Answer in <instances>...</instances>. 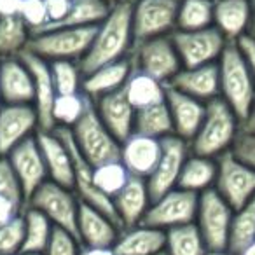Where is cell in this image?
Here are the masks:
<instances>
[{
    "label": "cell",
    "instance_id": "8d00e7d4",
    "mask_svg": "<svg viewBox=\"0 0 255 255\" xmlns=\"http://www.w3.org/2000/svg\"><path fill=\"white\" fill-rule=\"evenodd\" d=\"M205 241L194 222L166 231V255H206Z\"/></svg>",
    "mask_w": 255,
    "mask_h": 255
},
{
    "label": "cell",
    "instance_id": "60d3db41",
    "mask_svg": "<svg viewBox=\"0 0 255 255\" xmlns=\"http://www.w3.org/2000/svg\"><path fill=\"white\" fill-rule=\"evenodd\" d=\"M0 196L11 199L12 203L25 210L26 201L25 194H23V187L18 180V175L14 173L11 161L7 156H0Z\"/></svg>",
    "mask_w": 255,
    "mask_h": 255
},
{
    "label": "cell",
    "instance_id": "4fadbf2b",
    "mask_svg": "<svg viewBox=\"0 0 255 255\" xmlns=\"http://www.w3.org/2000/svg\"><path fill=\"white\" fill-rule=\"evenodd\" d=\"M198 201L199 194L177 187L150 203L140 224L161 231L192 224L198 213Z\"/></svg>",
    "mask_w": 255,
    "mask_h": 255
},
{
    "label": "cell",
    "instance_id": "836d02e7",
    "mask_svg": "<svg viewBox=\"0 0 255 255\" xmlns=\"http://www.w3.org/2000/svg\"><path fill=\"white\" fill-rule=\"evenodd\" d=\"M32 32L19 16L0 18V60L19 56L26 49Z\"/></svg>",
    "mask_w": 255,
    "mask_h": 255
},
{
    "label": "cell",
    "instance_id": "44dd1931",
    "mask_svg": "<svg viewBox=\"0 0 255 255\" xmlns=\"http://www.w3.org/2000/svg\"><path fill=\"white\" fill-rule=\"evenodd\" d=\"M163 154V143L159 138H150L133 133L126 142L121 143V161L129 175L149 178L154 173Z\"/></svg>",
    "mask_w": 255,
    "mask_h": 255
},
{
    "label": "cell",
    "instance_id": "277c9868",
    "mask_svg": "<svg viewBox=\"0 0 255 255\" xmlns=\"http://www.w3.org/2000/svg\"><path fill=\"white\" fill-rule=\"evenodd\" d=\"M70 131L77 149L93 168L110 161H121V143L102 123L93 100H89L84 116Z\"/></svg>",
    "mask_w": 255,
    "mask_h": 255
},
{
    "label": "cell",
    "instance_id": "bcb514c9",
    "mask_svg": "<svg viewBox=\"0 0 255 255\" xmlns=\"http://www.w3.org/2000/svg\"><path fill=\"white\" fill-rule=\"evenodd\" d=\"M44 2H46L47 18H49L47 25H56L61 19L67 18L68 11H70V5H72V0H44ZM46 26H44V28H46Z\"/></svg>",
    "mask_w": 255,
    "mask_h": 255
},
{
    "label": "cell",
    "instance_id": "b9f144b4",
    "mask_svg": "<svg viewBox=\"0 0 255 255\" xmlns=\"http://www.w3.org/2000/svg\"><path fill=\"white\" fill-rule=\"evenodd\" d=\"M25 240V219L23 213L12 222L0 226V255H19Z\"/></svg>",
    "mask_w": 255,
    "mask_h": 255
},
{
    "label": "cell",
    "instance_id": "6f0895ef",
    "mask_svg": "<svg viewBox=\"0 0 255 255\" xmlns=\"http://www.w3.org/2000/svg\"><path fill=\"white\" fill-rule=\"evenodd\" d=\"M19 255H33V254H19Z\"/></svg>",
    "mask_w": 255,
    "mask_h": 255
},
{
    "label": "cell",
    "instance_id": "2e32d148",
    "mask_svg": "<svg viewBox=\"0 0 255 255\" xmlns=\"http://www.w3.org/2000/svg\"><path fill=\"white\" fill-rule=\"evenodd\" d=\"M19 58L28 67L33 79V88H35V102H33V107H35L37 116H39V129L53 131L54 129L53 105L58 95H56V88H54L49 61H46L44 58L37 56V54L30 53L26 49L19 54Z\"/></svg>",
    "mask_w": 255,
    "mask_h": 255
},
{
    "label": "cell",
    "instance_id": "d6986e66",
    "mask_svg": "<svg viewBox=\"0 0 255 255\" xmlns=\"http://www.w3.org/2000/svg\"><path fill=\"white\" fill-rule=\"evenodd\" d=\"M95 107L102 123L119 143L126 142L135 133L136 110L128 102L124 89H117L105 96H100L95 102Z\"/></svg>",
    "mask_w": 255,
    "mask_h": 255
},
{
    "label": "cell",
    "instance_id": "f907efd6",
    "mask_svg": "<svg viewBox=\"0 0 255 255\" xmlns=\"http://www.w3.org/2000/svg\"><path fill=\"white\" fill-rule=\"evenodd\" d=\"M241 131H255V103L252 107L250 114L247 116V119L241 123Z\"/></svg>",
    "mask_w": 255,
    "mask_h": 255
},
{
    "label": "cell",
    "instance_id": "4316f807",
    "mask_svg": "<svg viewBox=\"0 0 255 255\" xmlns=\"http://www.w3.org/2000/svg\"><path fill=\"white\" fill-rule=\"evenodd\" d=\"M112 250L116 255H161L166 252V231L142 224L123 229Z\"/></svg>",
    "mask_w": 255,
    "mask_h": 255
},
{
    "label": "cell",
    "instance_id": "5bb4252c",
    "mask_svg": "<svg viewBox=\"0 0 255 255\" xmlns=\"http://www.w3.org/2000/svg\"><path fill=\"white\" fill-rule=\"evenodd\" d=\"M163 143V154L157 163L154 173L147 178V187H149L150 199L156 201L166 192L177 189L178 177H180L182 166L191 152V145L185 140L178 138L177 135L164 136L161 140Z\"/></svg>",
    "mask_w": 255,
    "mask_h": 255
},
{
    "label": "cell",
    "instance_id": "ab89813d",
    "mask_svg": "<svg viewBox=\"0 0 255 255\" xmlns=\"http://www.w3.org/2000/svg\"><path fill=\"white\" fill-rule=\"evenodd\" d=\"M51 74H53L56 95H77L81 93L82 74L75 61L58 60L51 61Z\"/></svg>",
    "mask_w": 255,
    "mask_h": 255
},
{
    "label": "cell",
    "instance_id": "6da1fadb",
    "mask_svg": "<svg viewBox=\"0 0 255 255\" xmlns=\"http://www.w3.org/2000/svg\"><path fill=\"white\" fill-rule=\"evenodd\" d=\"M133 46V0H124L112 5L109 16L96 26L91 47L77 63L82 77L114 61L129 58Z\"/></svg>",
    "mask_w": 255,
    "mask_h": 255
},
{
    "label": "cell",
    "instance_id": "e0dca14e",
    "mask_svg": "<svg viewBox=\"0 0 255 255\" xmlns=\"http://www.w3.org/2000/svg\"><path fill=\"white\" fill-rule=\"evenodd\" d=\"M39 129V116L33 105L0 107V156H7L16 145Z\"/></svg>",
    "mask_w": 255,
    "mask_h": 255
},
{
    "label": "cell",
    "instance_id": "ffe728a7",
    "mask_svg": "<svg viewBox=\"0 0 255 255\" xmlns=\"http://www.w3.org/2000/svg\"><path fill=\"white\" fill-rule=\"evenodd\" d=\"M166 105L173 121V131L178 138L191 143L205 119L206 103L166 86Z\"/></svg>",
    "mask_w": 255,
    "mask_h": 255
},
{
    "label": "cell",
    "instance_id": "603a6c76",
    "mask_svg": "<svg viewBox=\"0 0 255 255\" xmlns=\"http://www.w3.org/2000/svg\"><path fill=\"white\" fill-rule=\"evenodd\" d=\"M166 86H171L203 103H208L220 96L219 63L203 65L196 68H182L173 77V81Z\"/></svg>",
    "mask_w": 255,
    "mask_h": 255
},
{
    "label": "cell",
    "instance_id": "d4e9b609",
    "mask_svg": "<svg viewBox=\"0 0 255 255\" xmlns=\"http://www.w3.org/2000/svg\"><path fill=\"white\" fill-rule=\"evenodd\" d=\"M112 201L123 229L138 226L142 222L143 215L147 213V210H149L150 203H152L149 187H147V180L131 175L128 184L124 185V189Z\"/></svg>",
    "mask_w": 255,
    "mask_h": 255
},
{
    "label": "cell",
    "instance_id": "680465c9",
    "mask_svg": "<svg viewBox=\"0 0 255 255\" xmlns=\"http://www.w3.org/2000/svg\"><path fill=\"white\" fill-rule=\"evenodd\" d=\"M0 107H2V100H0Z\"/></svg>",
    "mask_w": 255,
    "mask_h": 255
},
{
    "label": "cell",
    "instance_id": "cb8c5ba5",
    "mask_svg": "<svg viewBox=\"0 0 255 255\" xmlns=\"http://www.w3.org/2000/svg\"><path fill=\"white\" fill-rule=\"evenodd\" d=\"M79 241L84 248H112L121 229L102 212L81 203L77 220Z\"/></svg>",
    "mask_w": 255,
    "mask_h": 255
},
{
    "label": "cell",
    "instance_id": "7a4b0ae2",
    "mask_svg": "<svg viewBox=\"0 0 255 255\" xmlns=\"http://www.w3.org/2000/svg\"><path fill=\"white\" fill-rule=\"evenodd\" d=\"M240 131L241 121L238 119L234 110L219 96L206 103L205 119L189 145L196 156L217 159L220 154L233 149Z\"/></svg>",
    "mask_w": 255,
    "mask_h": 255
},
{
    "label": "cell",
    "instance_id": "f35d334b",
    "mask_svg": "<svg viewBox=\"0 0 255 255\" xmlns=\"http://www.w3.org/2000/svg\"><path fill=\"white\" fill-rule=\"evenodd\" d=\"M129 177L131 175L126 170L123 161H110V163L93 168V178H95L96 187L105 196H109L110 199H114L123 191Z\"/></svg>",
    "mask_w": 255,
    "mask_h": 255
},
{
    "label": "cell",
    "instance_id": "484cf974",
    "mask_svg": "<svg viewBox=\"0 0 255 255\" xmlns=\"http://www.w3.org/2000/svg\"><path fill=\"white\" fill-rule=\"evenodd\" d=\"M250 0H215L213 26L226 37L227 42H238L250 33Z\"/></svg>",
    "mask_w": 255,
    "mask_h": 255
},
{
    "label": "cell",
    "instance_id": "1f68e13d",
    "mask_svg": "<svg viewBox=\"0 0 255 255\" xmlns=\"http://www.w3.org/2000/svg\"><path fill=\"white\" fill-rule=\"evenodd\" d=\"M23 219H25V240H23L21 254L42 255L53 236V222L42 212L32 206H25Z\"/></svg>",
    "mask_w": 255,
    "mask_h": 255
},
{
    "label": "cell",
    "instance_id": "74e56055",
    "mask_svg": "<svg viewBox=\"0 0 255 255\" xmlns=\"http://www.w3.org/2000/svg\"><path fill=\"white\" fill-rule=\"evenodd\" d=\"M89 100L91 98H88L82 91L77 93V95H58L53 105L54 128L72 129L84 116Z\"/></svg>",
    "mask_w": 255,
    "mask_h": 255
},
{
    "label": "cell",
    "instance_id": "ba28073f",
    "mask_svg": "<svg viewBox=\"0 0 255 255\" xmlns=\"http://www.w3.org/2000/svg\"><path fill=\"white\" fill-rule=\"evenodd\" d=\"M54 133L63 140L65 145L70 150L72 161H74V192L77 194L79 201L102 212L103 215L109 217L123 231L114 201L96 187L95 178H93V166L84 159L81 150L77 149V143H75L74 136H72V131L68 128H54Z\"/></svg>",
    "mask_w": 255,
    "mask_h": 255
},
{
    "label": "cell",
    "instance_id": "f546056e",
    "mask_svg": "<svg viewBox=\"0 0 255 255\" xmlns=\"http://www.w3.org/2000/svg\"><path fill=\"white\" fill-rule=\"evenodd\" d=\"M217 180V159L205 156H189L182 166L180 177H178V189H184L189 192H201L208 191L215 185Z\"/></svg>",
    "mask_w": 255,
    "mask_h": 255
},
{
    "label": "cell",
    "instance_id": "8fae6325",
    "mask_svg": "<svg viewBox=\"0 0 255 255\" xmlns=\"http://www.w3.org/2000/svg\"><path fill=\"white\" fill-rule=\"evenodd\" d=\"M171 40L180 58L182 68H196L217 63L229 44L215 26L194 30V32L175 30L171 33Z\"/></svg>",
    "mask_w": 255,
    "mask_h": 255
},
{
    "label": "cell",
    "instance_id": "f6af8a7d",
    "mask_svg": "<svg viewBox=\"0 0 255 255\" xmlns=\"http://www.w3.org/2000/svg\"><path fill=\"white\" fill-rule=\"evenodd\" d=\"M231 152L255 170V131H240Z\"/></svg>",
    "mask_w": 255,
    "mask_h": 255
},
{
    "label": "cell",
    "instance_id": "52a82bcc",
    "mask_svg": "<svg viewBox=\"0 0 255 255\" xmlns=\"http://www.w3.org/2000/svg\"><path fill=\"white\" fill-rule=\"evenodd\" d=\"M233 215L234 210L213 187L199 194L194 224L208 250H227Z\"/></svg>",
    "mask_w": 255,
    "mask_h": 255
},
{
    "label": "cell",
    "instance_id": "7bdbcfd3",
    "mask_svg": "<svg viewBox=\"0 0 255 255\" xmlns=\"http://www.w3.org/2000/svg\"><path fill=\"white\" fill-rule=\"evenodd\" d=\"M19 18L25 21V25L28 26L30 32H32V35L39 33L40 30L49 23L46 2H44V0H23Z\"/></svg>",
    "mask_w": 255,
    "mask_h": 255
},
{
    "label": "cell",
    "instance_id": "83f0119b",
    "mask_svg": "<svg viewBox=\"0 0 255 255\" xmlns=\"http://www.w3.org/2000/svg\"><path fill=\"white\" fill-rule=\"evenodd\" d=\"M131 70H133L131 56L119 61H114V63L105 65V67L84 75L82 77L81 91L88 98H91L93 102H96L100 96H105L109 93L117 91V89H123L128 77H129V74H131Z\"/></svg>",
    "mask_w": 255,
    "mask_h": 255
},
{
    "label": "cell",
    "instance_id": "4dcf8cb0",
    "mask_svg": "<svg viewBox=\"0 0 255 255\" xmlns=\"http://www.w3.org/2000/svg\"><path fill=\"white\" fill-rule=\"evenodd\" d=\"M112 5L105 0H72L67 18L56 25H47L40 32H49L58 28H88L98 26L109 16ZM39 32V33H40Z\"/></svg>",
    "mask_w": 255,
    "mask_h": 255
},
{
    "label": "cell",
    "instance_id": "30bf717a",
    "mask_svg": "<svg viewBox=\"0 0 255 255\" xmlns=\"http://www.w3.org/2000/svg\"><path fill=\"white\" fill-rule=\"evenodd\" d=\"M131 61L133 67L150 75L161 84H170L173 77L182 70L180 58L173 46L171 35L156 37L133 46Z\"/></svg>",
    "mask_w": 255,
    "mask_h": 255
},
{
    "label": "cell",
    "instance_id": "8992f818",
    "mask_svg": "<svg viewBox=\"0 0 255 255\" xmlns=\"http://www.w3.org/2000/svg\"><path fill=\"white\" fill-rule=\"evenodd\" d=\"M26 206H32V208L42 212L53 222L54 227L67 231L79 240L77 220L81 201L72 189L63 187L53 180H46L33 192Z\"/></svg>",
    "mask_w": 255,
    "mask_h": 255
},
{
    "label": "cell",
    "instance_id": "d590c367",
    "mask_svg": "<svg viewBox=\"0 0 255 255\" xmlns=\"http://www.w3.org/2000/svg\"><path fill=\"white\" fill-rule=\"evenodd\" d=\"M254 241H255V198L250 199L240 210H234L227 250L240 255Z\"/></svg>",
    "mask_w": 255,
    "mask_h": 255
},
{
    "label": "cell",
    "instance_id": "91938a15",
    "mask_svg": "<svg viewBox=\"0 0 255 255\" xmlns=\"http://www.w3.org/2000/svg\"><path fill=\"white\" fill-rule=\"evenodd\" d=\"M161 255H166V252H164V254H161Z\"/></svg>",
    "mask_w": 255,
    "mask_h": 255
},
{
    "label": "cell",
    "instance_id": "ee69618b",
    "mask_svg": "<svg viewBox=\"0 0 255 255\" xmlns=\"http://www.w3.org/2000/svg\"><path fill=\"white\" fill-rule=\"evenodd\" d=\"M42 255H82V245L70 233L54 227L49 245Z\"/></svg>",
    "mask_w": 255,
    "mask_h": 255
},
{
    "label": "cell",
    "instance_id": "9c48e42d",
    "mask_svg": "<svg viewBox=\"0 0 255 255\" xmlns=\"http://www.w3.org/2000/svg\"><path fill=\"white\" fill-rule=\"evenodd\" d=\"M213 189L229 203L231 208L240 210L255 198V170L227 150L217 157V180Z\"/></svg>",
    "mask_w": 255,
    "mask_h": 255
},
{
    "label": "cell",
    "instance_id": "7c38bea8",
    "mask_svg": "<svg viewBox=\"0 0 255 255\" xmlns=\"http://www.w3.org/2000/svg\"><path fill=\"white\" fill-rule=\"evenodd\" d=\"M180 0H133L135 44L171 35L177 28Z\"/></svg>",
    "mask_w": 255,
    "mask_h": 255
},
{
    "label": "cell",
    "instance_id": "3957f363",
    "mask_svg": "<svg viewBox=\"0 0 255 255\" xmlns=\"http://www.w3.org/2000/svg\"><path fill=\"white\" fill-rule=\"evenodd\" d=\"M220 98L243 123L255 103V82L243 53L236 42H229L219 58Z\"/></svg>",
    "mask_w": 255,
    "mask_h": 255
},
{
    "label": "cell",
    "instance_id": "816d5d0a",
    "mask_svg": "<svg viewBox=\"0 0 255 255\" xmlns=\"http://www.w3.org/2000/svg\"><path fill=\"white\" fill-rule=\"evenodd\" d=\"M82 255H116L112 248H84L82 247Z\"/></svg>",
    "mask_w": 255,
    "mask_h": 255
},
{
    "label": "cell",
    "instance_id": "681fc988",
    "mask_svg": "<svg viewBox=\"0 0 255 255\" xmlns=\"http://www.w3.org/2000/svg\"><path fill=\"white\" fill-rule=\"evenodd\" d=\"M23 0H0V18L19 16Z\"/></svg>",
    "mask_w": 255,
    "mask_h": 255
},
{
    "label": "cell",
    "instance_id": "5b68a950",
    "mask_svg": "<svg viewBox=\"0 0 255 255\" xmlns=\"http://www.w3.org/2000/svg\"><path fill=\"white\" fill-rule=\"evenodd\" d=\"M96 26L88 28H58L32 35L26 51L44 58L46 61H81L91 47Z\"/></svg>",
    "mask_w": 255,
    "mask_h": 255
},
{
    "label": "cell",
    "instance_id": "f1b7e54d",
    "mask_svg": "<svg viewBox=\"0 0 255 255\" xmlns=\"http://www.w3.org/2000/svg\"><path fill=\"white\" fill-rule=\"evenodd\" d=\"M123 89L128 102L135 110H143L166 102V86L135 67Z\"/></svg>",
    "mask_w": 255,
    "mask_h": 255
},
{
    "label": "cell",
    "instance_id": "7402d4cb",
    "mask_svg": "<svg viewBox=\"0 0 255 255\" xmlns=\"http://www.w3.org/2000/svg\"><path fill=\"white\" fill-rule=\"evenodd\" d=\"M35 138L42 152L49 180L74 191V161L65 142L54 133V129H37Z\"/></svg>",
    "mask_w": 255,
    "mask_h": 255
},
{
    "label": "cell",
    "instance_id": "9a60e30c",
    "mask_svg": "<svg viewBox=\"0 0 255 255\" xmlns=\"http://www.w3.org/2000/svg\"><path fill=\"white\" fill-rule=\"evenodd\" d=\"M7 159L11 161L14 173L18 175V180L23 187V194H25V201L28 203L33 192L49 178L35 135L28 136L19 145H16L7 154Z\"/></svg>",
    "mask_w": 255,
    "mask_h": 255
},
{
    "label": "cell",
    "instance_id": "ac0fdd59",
    "mask_svg": "<svg viewBox=\"0 0 255 255\" xmlns=\"http://www.w3.org/2000/svg\"><path fill=\"white\" fill-rule=\"evenodd\" d=\"M0 100L5 105H33L35 102L32 74L19 56L0 60Z\"/></svg>",
    "mask_w": 255,
    "mask_h": 255
},
{
    "label": "cell",
    "instance_id": "c3c4849f",
    "mask_svg": "<svg viewBox=\"0 0 255 255\" xmlns=\"http://www.w3.org/2000/svg\"><path fill=\"white\" fill-rule=\"evenodd\" d=\"M23 213V208H19L16 203H12L11 199L4 198V196H0V226H4V224H9L19 217Z\"/></svg>",
    "mask_w": 255,
    "mask_h": 255
},
{
    "label": "cell",
    "instance_id": "db71d44e",
    "mask_svg": "<svg viewBox=\"0 0 255 255\" xmlns=\"http://www.w3.org/2000/svg\"><path fill=\"white\" fill-rule=\"evenodd\" d=\"M206 255H238V254H233L231 250H208Z\"/></svg>",
    "mask_w": 255,
    "mask_h": 255
},
{
    "label": "cell",
    "instance_id": "9f6ffc18",
    "mask_svg": "<svg viewBox=\"0 0 255 255\" xmlns=\"http://www.w3.org/2000/svg\"><path fill=\"white\" fill-rule=\"evenodd\" d=\"M105 2H109L110 5H116V4H119V2H124V0H105Z\"/></svg>",
    "mask_w": 255,
    "mask_h": 255
},
{
    "label": "cell",
    "instance_id": "e575fe53",
    "mask_svg": "<svg viewBox=\"0 0 255 255\" xmlns=\"http://www.w3.org/2000/svg\"><path fill=\"white\" fill-rule=\"evenodd\" d=\"M213 7L215 0H180L175 30L194 32L213 26Z\"/></svg>",
    "mask_w": 255,
    "mask_h": 255
},
{
    "label": "cell",
    "instance_id": "7dc6e473",
    "mask_svg": "<svg viewBox=\"0 0 255 255\" xmlns=\"http://www.w3.org/2000/svg\"><path fill=\"white\" fill-rule=\"evenodd\" d=\"M236 44L241 49V53H243L245 60H247V65H248V68H250L252 77H254V82H255V37L248 33V35L241 37Z\"/></svg>",
    "mask_w": 255,
    "mask_h": 255
},
{
    "label": "cell",
    "instance_id": "d6a6232c",
    "mask_svg": "<svg viewBox=\"0 0 255 255\" xmlns=\"http://www.w3.org/2000/svg\"><path fill=\"white\" fill-rule=\"evenodd\" d=\"M135 133L150 138L163 140L164 136L175 135L173 121L170 116L166 102L159 105L149 107V109L136 110L135 114Z\"/></svg>",
    "mask_w": 255,
    "mask_h": 255
},
{
    "label": "cell",
    "instance_id": "11a10c76",
    "mask_svg": "<svg viewBox=\"0 0 255 255\" xmlns=\"http://www.w3.org/2000/svg\"><path fill=\"white\" fill-rule=\"evenodd\" d=\"M240 255H255V241L252 245H248V247L245 248V250L241 252Z\"/></svg>",
    "mask_w": 255,
    "mask_h": 255
},
{
    "label": "cell",
    "instance_id": "f5cc1de1",
    "mask_svg": "<svg viewBox=\"0 0 255 255\" xmlns=\"http://www.w3.org/2000/svg\"><path fill=\"white\" fill-rule=\"evenodd\" d=\"M250 9H252V25H250V35L255 37V0H250Z\"/></svg>",
    "mask_w": 255,
    "mask_h": 255
}]
</instances>
